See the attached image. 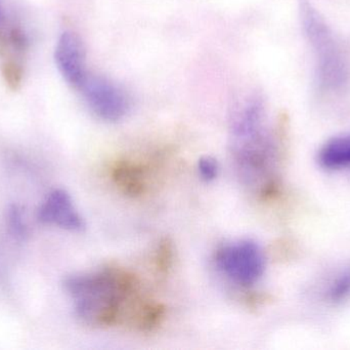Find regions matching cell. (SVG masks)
<instances>
[{
  "label": "cell",
  "mask_w": 350,
  "mask_h": 350,
  "mask_svg": "<svg viewBox=\"0 0 350 350\" xmlns=\"http://www.w3.org/2000/svg\"><path fill=\"white\" fill-rule=\"evenodd\" d=\"M111 175L115 185L124 195L135 197L145 192L147 187L145 172L139 164L129 160H120L113 166Z\"/></svg>",
  "instance_id": "8"
},
{
  "label": "cell",
  "mask_w": 350,
  "mask_h": 350,
  "mask_svg": "<svg viewBox=\"0 0 350 350\" xmlns=\"http://www.w3.org/2000/svg\"><path fill=\"white\" fill-rule=\"evenodd\" d=\"M64 287L73 298L78 318L96 328L122 324L127 308L135 310L137 318L148 301L139 299L137 277L117 266L70 275Z\"/></svg>",
  "instance_id": "2"
},
{
  "label": "cell",
  "mask_w": 350,
  "mask_h": 350,
  "mask_svg": "<svg viewBox=\"0 0 350 350\" xmlns=\"http://www.w3.org/2000/svg\"><path fill=\"white\" fill-rule=\"evenodd\" d=\"M198 171H199L200 176L206 182H211L215 180L219 172V166H218L217 160H214L211 156H204L200 158L198 162Z\"/></svg>",
  "instance_id": "13"
},
{
  "label": "cell",
  "mask_w": 350,
  "mask_h": 350,
  "mask_svg": "<svg viewBox=\"0 0 350 350\" xmlns=\"http://www.w3.org/2000/svg\"><path fill=\"white\" fill-rule=\"evenodd\" d=\"M37 219L44 225L55 226L70 232H81L84 222L72 201L71 195L64 189H55L45 197L37 211Z\"/></svg>",
  "instance_id": "7"
},
{
  "label": "cell",
  "mask_w": 350,
  "mask_h": 350,
  "mask_svg": "<svg viewBox=\"0 0 350 350\" xmlns=\"http://www.w3.org/2000/svg\"><path fill=\"white\" fill-rule=\"evenodd\" d=\"M6 222H8V230L14 238L21 242L26 240L28 236V227L25 222L22 209L18 205H12L8 208Z\"/></svg>",
  "instance_id": "11"
},
{
  "label": "cell",
  "mask_w": 350,
  "mask_h": 350,
  "mask_svg": "<svg viewBox=\"0 0 350 350\" xmlns=\"http://www.w3.org/2000/svg\"><path fill=\"white\" fill-rule=\"evenodd\" d=\"M214 261L228 279L245 288L255 285L262 277L267 264L262 248L251 240L220 247Z\"/></svg>",
  "instance_id": "4"
},
{
  "label": "cell",
  "mask_w": 350,
  "mask_h": 350,
  "mask_svg": "<svg viewBox=\"0 0 350 350\" xmlns=\"http://www.w3.org/2000/svg\"><path fill=\"white\" fill-rule=\"evenodd\" d=\"M322 296L331 305H342L350 300V262L342 265L327 279Z\"/></svg>",
  "instance_id": "10"
},
{
  "label": "cell",
  "mask_w": 350,
  "mask_h": 350,
  "mask_svg": "<svg viewBox=\"0 0 350 350\" xmlns=\"http://www.w3.org/2000/svg\"><path fill=\"white\" fill-rule=\"evenodd\" d=\"M55 59L64 79L79 90L88 75L85 49L81 38L72 31L64 32L57 40Z\"/></svg>",
  "instance_id": "6"
},
{
  "label": "cell",
  "mask_w": 350,
  "mask_h": 350,
  "mask_svg": "<svg viewBox=\"0 0 350 350\" xmlns=\"http://www.w3.org/2000/svg\"><path fill=\"white\" fill-rule=\"evenodd\" d=\"M319 164L329 171L350 168V135L338 136L327 141L318 154Z\"/></svg>",
  "instance_id": "9"
},
{
  "label": "cell",
  "mask_w": 350,
  "mask_h": 350,
  "mask_svg": "<svg viewBox=\"0 0 350 350\" xmlns=\"http://www.w3.org/2000/svg\"><path fill=\"white\" fill-rule=\"evenodd\" d=\"M230 150L239 178L261 199L277 188L279 144L258 96L241 101L230 121Z\"/></svg>",
  "instance_id": "1"
},
{
  "label": "cell",
  "mask_w": 350,
  "mask_h": 350,
  "mask_svg": "<svg viewBox=\"0 0 350 350\" xmlns=\"http://www.w3.org/2000/svg\"><path fill=\"white\" fill-rule=\"evenodd\" d=\"M299 16L314 55L319 90L325 94L341 92L349 84L350 70L336 35L310 0H299Z\"/></svg>",
  "instance_id": "3"
},
{
  "label": "cell",
  "mask_w": 350,
  "mask_h": 350,
  "mask_svg": "<svg viewBox=\"0 0 350 350\" xmlns=\"http://www.w3.org/2000/svg\"><path fill=\"white\" fill-rule=\"evenodd\" d=\"M79 90L92 112L103 121H120L131 108L129 95L104 76L88 74Z\"/></svg>",
  "instance_id": "5"
},
{
  "label": "cell",
  "mask_w": 350,
  "mask_h": 350,
  "mask_svg": "<svg viewBox=\"0 0 350 350\" xmlns=\"http://www.w3.org/2000/svg\"><path fill=\"white\" fill-rule=\"evenodd\" d=\"M174 245L170 238H163L158 244L155 254L156 268L162 275H166L174 264Z\"/></svg>",
  "instance_id": "12"
}]
</instances>
